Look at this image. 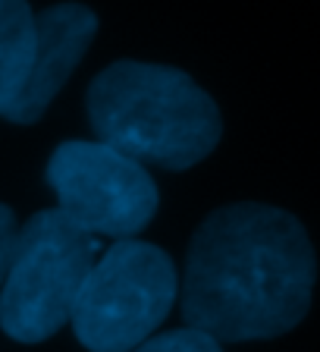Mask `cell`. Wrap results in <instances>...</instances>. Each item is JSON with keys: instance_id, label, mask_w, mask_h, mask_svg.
Segmentation results:
<instances>
[{"instance_id": "cell-1", "label": "cell", "mask_w": 320, "mask_h": 352, "mask_svg": "<svg viewBox=\"0 0 320 352\" xmlns=\"http://www.w3.org/2000/svg\"><path fill=\"white\" fill-rule=\"evenodd\" d=\"M317 255L295 214L261 201L217 208L195 230L182 277V318L226 343L273 340L305 321Z\"/></svg>"}, {"instance_id": "cell-2", "label": "cell", "mask_w": 320, "mask_h": 352, "mask_svg": "<svg viewBox=\"0 0 320 352\" xmlns=\"http://www.w3.org/2000/svg\"><path fill=\"white\" fill-rule=\"evenodd\" d=\"M88 120L98 142L163 170H189L223 139V113L176 66L117 60L88 85Z\"/></svg>"}, {"instance_id": "cell-3", "label": "cell", "mask_w": 320, "mask_h": 352, "mask_svg": "<svg viewBox=\"0 0 320 352\" xmlns=\"http://www.w3.org/2000/svg\"><path fill=\"white\" fill-rule=\"evenodd\" d=\"M98 261V239L60 208L38 211L16 233L0 286V327L19 343L54 337L73 315L76 296Z\"/></svg>"}, {"instance_id": "cell-4", "label": "cell", "mask_w": 320, "mask_h": 352, "mask_svg": "<svg viewBox=\"0 0 320 352\" xmlns=\"http://www.w3.org/2000/svg\"><path fill=\"white\" fill-rule=\"evenodd\" d=\"M176 264L160 245L113 242L88 271L73 305V330L91 352H132L173 311Z\"/></svg>"}, {"instance_id": "cell-5", "label": "cell", "mask_w": 320, "mask_h": 352, "mask_svg": "<svg viewBox=\"0 0 320 352\" xmlns=\"http://www.w3.org/2000/svg\"><path fill=\"white\" fill-rule=\"evenodd\" d=\"M47 183L60 211L91 236L132 239L160 205L148 167L104 142H63L47 161Z\"/></svg>"}, {"instance_id": "cell-6", "label": "cell", "mask_w": 320, "mask_h": 352, "mask_svg": "<svg viewBox=\"0 0 320 352\" xmlns=\"http://www.w3.org/2000/svg\"><path fill=\"white\" fill-rule=\"evenodd\" d=\"M98 35V16L85 3H57L35 16V54L19 98L10 104L3 120L16 126H32L60 88L69 82L85 51Z\"/></svg>"}, {"instance_id": "cell-7", "label": "cell", "mask_w": 320, "mask_h": 352, "mask_svg": "<svg viewBox=\"0 0 320 352\" xmlns=\"http://www.w3.org/2000/svg\"><path fill=\"white\" fill-rule=\"evenodd\" d=\"M35 54V13L25 0H0V117L19 98Z\"/></svg>"}, {"instance_id": "cell-8", "label": "cell", "mask_w": 320, "mask_h": 352, "mask_svg": "<svg viewBox=\"0 0 320 352\" xmlns=\"http://www.w3.org/2000/svg\"><path fill=\"white\" fill-rule=\"evenodd\" d=\"M132 352H223V346L195 327H179V330L157 333V337H148Z\"/></svg>"}, {"instance_id": "cell-9", "label": "cell", "mask_w": 320, "mask_h": 352, "mask_svg": "<svg viewBox=\"0 0 320 352\" xmlns=\"http://www.w3.org/2000/svg\"><path fill=\"white\" fill-rule=\"evenodd\" d=\"M16 233H19L16 214L10 211L7 205H0V286H3V280H7V271H10V258H13Z\"/></svg>"}]
</instances>
